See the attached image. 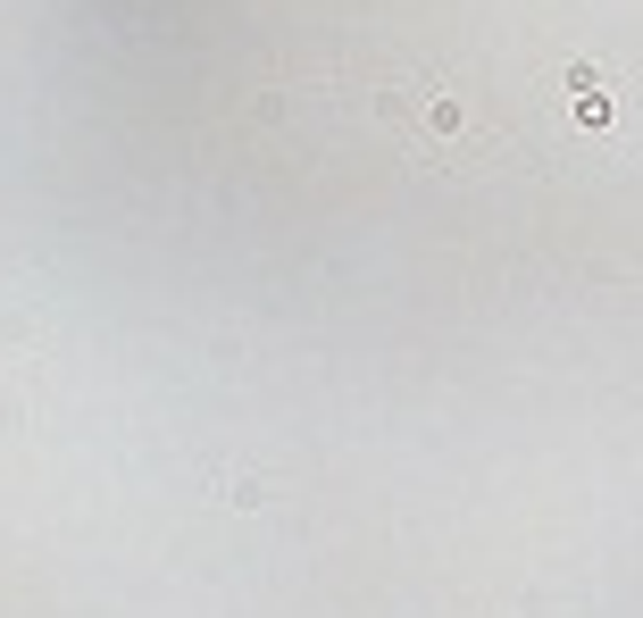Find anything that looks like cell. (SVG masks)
Wrapping results in <instances>:
<instances>
[{
	"label": "cell",
	"mask_w": 643,
	"mask_h": 618,
	"mask_svg": "<svg viewBox=\"0 0 643 618\" xmlns=\"http://www.w3.org/2000/svg\"><path fill=\"white\" fill-rule=\"evenodd\" d=\"M218 493H226L234 510H268V502H276V493L259 485V477H218Z\"/></svg>",
	"instance_id": "1"
}]
</instances>
